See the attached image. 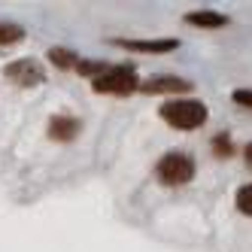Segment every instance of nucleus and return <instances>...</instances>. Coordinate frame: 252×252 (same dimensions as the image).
<instances>
[{"label": "nucleus", "instance_id": "nucleus-1", "mask_svg": "<svg viewBox=\"0 0 252 252\" xmlns=\"http://www.w3.org/2000/svg\"><path fill=\"white\" fill-rule=\"evenodd\" d=\"M161 119H164L170 128L176 131H194V128H201V125L207 122V106L201 100H170V103H161Z\"/></svg>", "mask_w": 252, "mask_h": 252}, {"label": "nucleus", "instance_id": "nucleus-2", "mask_svg": "<svg viewBox=\"0 0 252 252\" xmlns=\"http://www.w3.org/2000/svg\"><path fill=\"white\" fill-rule=\"evenodd\" d=\"M92 88L97 94H131V92H137L140 88V79H137V70L134 67H106V73H100L94 82H92Z\"/></svg>", "mask_w": 252, "mask_h": 252}, {"label": "nucleus", "instance_id": "nucleus-3", "mask_svg": "<svg viewBox=\"0 0 252 252\" xmlns=\"http://www.w3.org/2000/svg\"><path fill=\"white\" fill-rule=\"evenodd\" d=\"M155 173H158V179L164 186H186L189 179L194 176V161L186 152H167L164 158L158 161Z\"/></svg>", "mask_w": 252, "mask_h": 252}, {"label": "nucleus", "instance_id": "nucleus-4", "mask_svg": "<svg viewBox=\"0 0 252 252\" xmlns=\"http://www.w3.org/2000/svg\"><path fill=\"white\" fill-rule=\"evenodd\" d=\"M6 79L15 82V85H22V88H33V85H40L46 79V70L40 61H33V58H22V61H12L6 64Z\"/></svg>", "mask_w": 252, "mask_h": 252}, {"label": "nucleus", "instance_id": "nucleus-5", "mask_svg": "<svg viewBox=\"0 0 252 252\" xmlns=\"http://www.w3.org/2000/svg\"><path fill=\"white\" fill-rule=\"evenodd\" d=\"M140 92H146V94H186V92H191V82L183 76H152L146 82H140Z\"/></svg>", "mask_w": 252, "mask_h": 252}, {"label": "nucleus", "instance_id": "nucleus-6", "mask_svg": "<svg viewBox=\"0 0 252 252\" xmlns=\"http://www.w3.org/2000/svg\"><path fill=\"white\" fill-rule=\"evenodd\" d=\"M113 43L128 52H149V55H164V52L179 49V40H113Z\"/></svg>", "mask_w": 252, "mask_h": 252}, {"label": "nucleus", "instance_id": "nucleus-7", "mask_svg": "<svg viewBox=\"0 0 252 252\" xmlns=\"http://www.w3.org/2000/svg\"><path fill=\"white\" fill-rule=\"evenodd\" d=\"M76 134H79V119H73V116H55V119H49V137L52 140L70 143V140H76Z\"/></svg>", "mask_w": 252, "mask_h": 252}, {"label": "nucleus", "instance_id": "nucleus-8", "mask_svg": "<svg viewBox=\"0 0 252 252\" xmlns=\"http://www.w3.org/2000/svg\"><path fill=\"white\" fill-rule=\"evenodd\" d=\"M186 22L194 25V28H204V31H219L228 25V15L222 12H213V9H197V12H189Z\"/></svg>", "mask_w": 252, "mask_h": 252}, {"label": "nucleus", "instance_id": "nucleus-9", "mask_svg": "<svg viewBox=\"0 0 252 252\" xmlns=\"http://www.w3.org/2000/svg\"><path fill=\"white\" fill-rule=\"evenodd\" d=\"M49 61L55 64V67H61V70H70V67L79 64V55H76V52H70V49L55 46V49H49Z\"/></svg>", "mask_w": 252, "mask_h": 252}, {"label": "nucleus", "instance_id": "nucleus-10", "mask_svg": "<svg viewBox=\"0 0 252 252\" xmlns=\"http://www.w3.org/2000/svg\"><path fill=\"white\" fill-rule=\"evenodd\" d=\"M25 40V28L22 25H12V22H0V46H12Z\"/></svg>", "mask_w": 252, "mask_h": 252}, {"label": "nucleus", "instance_id": "nucleus-11", "mask_svg": "<svg viewBox=\"0 0 252 252\" xmlns=\"http://www.w3.org/2000/svg\"><path fill=\"white\" fill-rule=\"evenodd\" d=\"M213 152L219 155V158H231V155H234L231 137H228V134H216V137H213Z\"/></svg>", "mask_w": 252, "mask_h": 252}, {"label": "nucleus", "instance_id": "nucleus-12", "mask_svg": "<svg viewBox=\"0 0 252 252\" xmlns=\"http://www.w3.org/2000/svg\"><path fill=\"white\" fill-rule=\"evenodd\" d=\"M237 210H240L243 216H252V183L237 191Z\"/></svg>", "mask_w": 252, "mask_h": 252}, {"label": "nucleus", "instance_id": "nucleus-13", "mask_svg": "<svg viewBox=\"0 0 252 252\" xmlns=\"http://www.w3.org/2000/svg\"><path fill=\"white\" fill-rule=\"evenodd\" d=\"M76 70H79V73L82 76H100V73H106V64H94V61H79L76 64Z\"/></svg>", "mask_w": 252, "mask_h": 252}, {"label": "nucleus", "instance_id": "nucleus-14", "mask_svg": "<svg viewBox=\"0 0 252 252\" xmlns=\"http://www.w3.org/2000/svg\"><path fill=\"white\" fill-rule=\"evenodd\" d=\"M231 97H234V103L249 106V110H252V92H249V88H237V92H234Z\"/></svg>", "mask_w": 252, "mask_h": 252}, {"label": "nucleus", "instance_id": "nucleus-15", "mask_svg": "<svg viewBox=\"0 0 252 252\" xmlns=\"http://www.w3.org/2000/svg\"><path fill=\"white\" fill-rule=\"evenodd\" d=\"M243 161L252 167V143H246V146H243Z\"/></svg>", "mask_w": 252, "mask_h": 252}]
</instances>
